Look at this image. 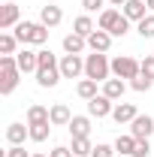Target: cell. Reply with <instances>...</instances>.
I'll return each instance as SVG.
<instances>
[{"mask_svg":"<svg viewBox=\"0 0 154 157\" xmlns=\"http://www.w3.org/2000/svg\"><path fill=\"white\" fill-rule=\"evenodd\" d=\"M60 60L52 55V52H39V70H37V85L39 88H55L60 82Z\"/></svg>","mask_w":154,"mask_h":157,"instance_id":"obj_1","label":"cell"},{"mask_svg":"<svg viewBox=\"0 0 154 157\" xmlns=\"http://www.w3.org/2000/svg\"><path fill=\"white\" fill-rule=\"evenodd\" d=\"M15 39L21 45H42L48 39V27L42 21H18L15 24Z\"/></svg>","mask_w":154,"mask_h":157,"instance_id":"obj_2","label":"cell"},{"mask_svg":"<svg viewBox=\"0 0 154 157\" xmlns=\"http://www.w3.org/2000/svg\"><path fill=\"white\" fill-rule=\"evenodd\" d=\"M18 76H21V70H18L15 55H3V58H0V94H3V97L18 88Z\"/></svg>","mask_w":154,"mask_h":157,"instance_id":"obj_3","label":"cell"},{"mask_svg":"<svg viewBox=\"0 0 154 157\" xmlns=\"http://www.w3.org/2000/svg\"><path fill=\"white\" fill-rule=\"evenodd\" d=\"M112 73V60L106 58L103 52H94L85 58V78H94V82H106Z\"/></svg>","mask_w":154,"mask_h":157,"instance_id":"obj_4","label":"cell"},{"mask_svg":"<svg viewBox=\"0 0 154 157\" xmlns=\"http://www.w3.org/2000/svg\"><path fill=\"white\" fill-rule=\"evenodd\" d=\"M112 73H115V78H130V82H133V78L142 73V60L130 58V55H118V58L112 60Z\"/></svg>","mask_w":154,"mask_h":157,"instance_id":"obj_5","label":"cell"},{"mask_svg":"<svg viewBox=\"0 0 154 157\" xmlns=\"http://www.w3.org/2000/svg\"><path fill=\"white\" fill-rule=\"evenodd\" d=\"M85 73V58L82 55H64L60 58V76L64 78H79Z\"/></svg>","mask_w":154,"mask_h":157,"instance_id":"obj_6","label":"cell"},{"mask_svg":"<svg viewBox=\"0 0 154 157\" xmlns=\"http://www.w3.org/2000/svg\"><path fill=\"white\" fill-rule=\"evenodd\" d=\"M112 109H115V100H109L106 94H97L94 100H88V115L91 118H106L112 115Z\"/></svg>","mask_w":154,"mask_h":157,"instance_id":"obj_7","label":"cell"},{"mask_svg":"<svg viewBox=\"0 0 154 157\" xmlns=\"http://www.w3.org/2000/svg\"><path fill=\"white\" fill-rule=\"evenodd\" d=\"M151 133H154V118H151V115H136L133 121H130V136L148 139Z\"/></svg>","mask_w":154,"mask_h":157,"instance_id":"obj_8","label":"cell"},{"mask_svg":"<svg viewBox=\"0 0 154 157\" xmlns=\"http://www.w3.org/2000/svg\"><path fill=\"white\" fill-rule=\"evenodd\" d=\"M15 60H18L21 73H37V70H39V52L21 48V52H15Z\"/></svg>","mask_w":154,"mask_h":157,"instance_id":"obj_9","label":"cell"},{"mask_svg":"<svg viewBox=\"0 0 154 157\" xmlns=\"http://www.w3.org/2000/svg\"><path fill=\"white\" fill-rule=\"evenodd\" d=\"M112 33H109V30H100V27H97L94 33H91V36H88V48H91V52H103V55H106V52H109V45H112Z\"/></svg>","mask_w":154,"mask_h":157,"instance_id":"obj_10","label":"cell"},{"mask_svg":"<svg viewBox=\"0 0 154 157\" xmlns=\"http://www.w3.org/2000/svg\"><path fill=\"white\" fill-rule=\"evenodd\" d=\"M48 118H52V124H55V127H70L73 112H70V106H67V103H55V106L48 109Z\"/></svg>","mask_w":154,"mask_h":157,"instance_id":"obj_11","label":"cell"},{"mask_svg":"<svg viewBox=\"0 0 154 157\" xmlns=\"http://www.w3.org/2000/svg\"><path fill=\"white\" fill-rule=\"evenodd\" d=\"M39 21H42L45 27H58L60 21H64V12H60V6H55V3H45V6L39 9Z\"/></svg>","mask_w":154,"mask_h":157,"instance_id":"obj_12","label":"cell"},{"mask_svg":"<svg viewBox=\"0 0 154 157\" xmlns=\"http://www.w3.org/2000/svg\"><path fill=\"white\" fill-rule=\"evenodd\" d=\"M88 133H91V115H73V121H70V136L85 139Z\"/></svg>","mask_w":154,"mask_h":157,"instance_id":"obj_13","label":"cell"},{"mask_svg":"<svg viewBox=\"0 0 154 157\" xmlns=\"http://www.w3.org/2000/svg\"><path fill=\"white\" fill-rule=\"evenodd\" d=\"M24 139H30V127H24V124H9L6 127V142L9 145H24Z\"/></svg>","mask_w":154,"mask_h":157,"instance_id":"obj_14","label":"cell"},{"mask_svg":"<svg viewBox=\"0 0 154 157\" xmlns=\"http://www.w3.org/2000/svg\"><path fill=\"white\" fill-rule=\"evenodd\" d=\"M15 24H18V6L15 3H3V9H0V30H9Z\"/></svg>","mask_w":154,"mask_h":157,"instance_id":"obj_15","label":"cell"},{"mask_svg":"<svg viewBox=\"0 0 154 157\" xmlns=\"http://www.w3.org/2000/svg\"><path fill=\"white\" fill-rule=\"evenodd\" d=\"M136 115H139V112H136L133 103H118L115 109H112V118H115V124H130Z\"/></svg>","mask_w":154,"mask_h":157,"instance_id":"obj_16","label":"cell"},{"mask_svg":"<svg viewBox=\"0 0 154 157\" xmlns=\"http://www.w3.org/2000/svg\"><path fill=\"white\" fill-rule=\"evenodd\" d=\"M145 9H148L145 0H127V3H124V15H127L130 21H136V24L145 18Z\"/></svg>","mask_w":154,"mask_h":157,"instance_id":"obj_17","label":"cell"},{"mask_svg":"<svg viewBox=\"0 0 154 157\" xmlns=\"http://www.w3.org/2000/svg\"><path fill=\"white\" fill-rule=\"evenodd\" d=\"M85 48H88V39L85 36H79V33H67L64 36V52L67 55H82Z\"/></svg>","mask_w":154,"mask_h":157,"instance_id":"obj_18","label":"cell"},{"mask_svg":"<svg viewBox=\"0 0 154 157\" xmlns=\"http://www.w3.org/2000/svg\"><path fill=\"white\" fill-rule=\"evenodd\" d=\"M124 91H127L124 78H106V82H103V94H106L109 100H121V97H124Z\"/></svg>","mask_w":154,"mask_h":157,"instance_id":"obj_19","label":"cell"},{"mask_svg":"<svg viewBox=\"0 0 154 157\" xmlns=\"http://www.w3.org/2000/svg\"><path fill=\"white\" fill-rule=\"evenodd\" d=\"M118 18H121V9H103L100 18H97V27H100V30H112Z\"/></svg>","mask_w":154,"mask_h":157,"instance_id":"obj_20","label":"cell"},{"mask_svg":"<svg viewBox=\"0 0 154 157\" xmlns=\"http://www.w3.org/2000/svg\"><path fill=\"white\" fill-rule=\"evenodd\" d=\"M27 127H30V139H33V142H45L55 124H52V121H39V124H27Z\"/></svg>","mask_w":154,"mask_h":157,"instance_id":"obj_21","label":"cell"},{"mask_svg":"<svg viewBox=\"0 0 154 157\" xmlns=\"http://www.w3.org/2000/svg\"><path fill=\"white\" fill-rule=\"evenodd\" d=\"M94 30H97V27H94V21L88 18V15H79V18L73 21V33H79V36H85V39L91 36Z\"/></svg>","mask_w":154,"mask_h":157,"instance_id":"obj_22","label":"cell"},{"mask_svg":"<svg viewBox=\"0 0 154 157\" xmlns=\"http://www.w3.org/2000/svg\"><path fill=\"white\" fill-rule=\"evenodd\" d=\"M97 85H100V82H94V78H82V82L76 85V94L82 100H94L97 97Z\"/></svg>","mask_w":154,"mask_h":157,"instance_id":"obj_23","label":"cell"},{"mask_svg":"<svg viewBox=\"0 0 154 157\" xmlns=\"http://www.w3.org/2000/svg\"><path fill=\"white\" fill-rule=\"evenodd\" d=\"M133 148H136V136H118L115 139V151L118 154H127V157H133Z\"/></svg>","mask_w":154,"mask_h":157,"instance_id":"obj_24","label":"cell"},{"mask_svg":"<svg viewBox=\"0 0 154 157\" xmlns=\"http://www.w3.org/2000/svg\"><path fill=\"white\" fill-rule=\"evenodd\" d=\"M39 121H52V118H48V109H45V106L33 103V106L27 109V124H39Z\"/></svg>","mask_w":154,"mask_h":157,"instance_id":"obj_25","label":"cell"},{"mask_svg":"<svg viewBox=\"0 0 154 157\" xmlns=\"http://www.w3.org/2000/svg\"><path fill=\"white\" fill-rule=\"evenodd\" d=\"M136 30H139V36H142V39H154V12L139 21V24H136Z\"/></svg>","mask_w":154,"mask_h":157,"instance_id":"obj_26","label":"cell"},{"mask_svg":"<svg viewBox=\"0 0 154 157\" xmlns=\"http://www.w3.org/2000/svg\"><path fill=\"white\" fill-rule=\"evenodd\" d=\"M91 151H94V145H91V139H73V154L76 157H91Z\"/></svg>","mask_w":154,"mask_h":157,"instance_id":"obj_27","label":"cell"},{"mask_svg":"<svg viewBox=\"0 0 154 157\" xmlns=\"http://www.w3.org/2000/svg\"><path fill=\"white\" fill-rule=\"evenodd\" d=\"M15 45H18L15 33H0V55H15Z\"/></svg>","mask_w":154,"mask_h":157,"instance_id":"obj_28","label":"cell"},{"mask_svg":"<svg viewBox=\"0 0 154 157\" xmlns=\"http://www.w3.org/2000/svg\"><path fill=\"white\" fill-rule=\"evenodd\" d=\"M127 30H130V18H127V15L121 12V18L115 21V27H112L109 33H112V36H127Z\"/></svg>","mask_w":154,"mask_h":157,"instance_id":"obj_29","label":"cell"},{"mask_svg":"<svg viewBox=\"0 0 154 157\" xmlns=\"http://www.w3.org/2000/svg\"><path fill=\"white\" fill-rule=\"evenodd\" d=\"M154 82L148 76H142V73H139V76L133 78V82H130V88H133V91H139V94H142V91H148V88H151Z\"/></svg>","mask_w":154,"mask_h":157,"instance_id":"obj_30","label":"cell"},{"mask_svg":"<svg viewBox=\"0 0 154 157\" xmlns=\"http://www.w3.org/2000/svg\"><path fill=\"white\" fill-rule=\"evenodd\" d=\"M148 154H151V142H148V139H136L133 157H148Z\"/></svg>","mask_w":154,"mask_h":157,"instance_id":"obj_31","label":"cell"},{"mask_svg":"<svg viewBox=\"0 0 154 157\" xmlns=\"http://www.w3.org/2000/svg\"><path fill=\"white\" fill-rule=\"evenodd\" d=\"M91 157H115V145H94V151H91Z\"/></svg>","mask_w":154,"mask_h":157,"instance_id":"obj_32","label":"cell"},{"mask_svg":"<svg viewBox=\"0 0 154 157\" xmlns=\"http://www.w3.org/2000/svg\"><path fill=\"white\" fill-rule=\"evenodd\" d=\"M142 76H148V78L154 82V55L142 58Z\"/></svg>","mask_w":154,"mask_h":157,"instance_id":"obj_33","label":"cell"},{"mask_svg":"<svg viewBox=\"0 0 154 157\" xmlns=\"http://www.w3.org/2000/svg\"><path fill=\"white\" fill-rule=\"evenodd\" d=\"M103 3H106V0H82V6H85V12H97V9L103 12Z\"/></svg>","mask_w":154,"mask_h":157,"instance_id":"obj_34","label":"cell"},{"mask_svg":"<svg viewBox=\"0 0 154 157\" xmlns=\"http://www.w3.org/2000/svg\"><path fill=\"white\" fill-rule=\"evenodd\" d=\"M6 157H33V154H27V151H24V145H9Z\"/></svg>","mask_w":154,"mask_h":157,"instance_id":"obj_35","label":"cell"},{"mask_svg":"<svg viewBox=\"0 0 154 157\" xmlns=\"http://www.w3.org/2000/svg\"><path fill=\"white\" fill-rule=\"evenodd\" d=\"M52 157H76V154H73V148H67V145H58V148L52 151Z\"/></svg>","mask_w":154,"mask_h":157,"instance_id":"obj_36","label":"cell"},{"mask_svg":"<svg viewBox=\"0 0 154 157\" xmlns=\"http://www.w3.org/2000/svg\"><path fill=\"white\" fill-rule=\"evenodd\" d=\"M109 3H112V6H124L127 0H109Z\"/></svg>","mask_w":154,"mask_h":157,"instance_id":"obj_37","label":"cell"},{"mask_svg":"<svg viewBox=\"0 0 154 157\" xmlns=\"http://www.w3.org/2000/svg\"><path fill=\"white\" fill-rule=\"evenodd\" d=\"M145 3H148V9H151V12H154V0H145Z\"/></svg>","mask_w":154,"mask_h":157,"instance_id":"obj_38","label":"cell"},{"mask_svg":"<svg viewBox=\"0 0 154 157\" xmlns=\"http://www.w3.org/2000/svg\"><path fill=\"white\" fill-rule=\"evenodd\" d=\"M33 157H52V154H33Z\"/></svg>","mask_w":154,"mask_h":157,"instance_id":"obj_39","label":"cell"}]
</instances>
